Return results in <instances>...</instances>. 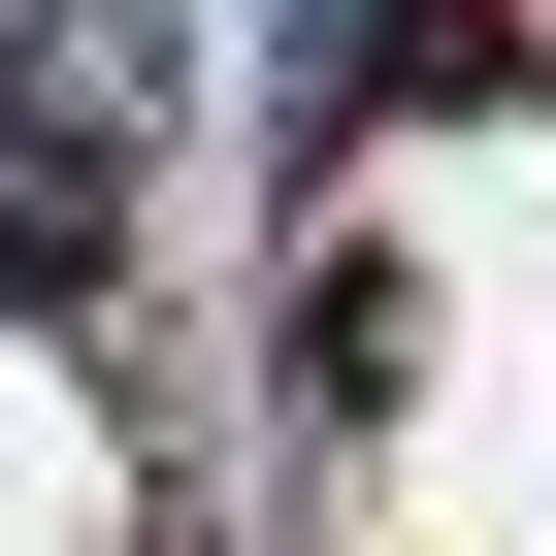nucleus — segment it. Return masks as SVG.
<instances>
[{"instance_id": "1", "label": "nucleus", "mask_w": 556, "mask_h": 556, "mask_svg": "<svg viewBox=\"0 0 556 556\" xmlns=\"http://www.w3.org/2000/svg\"><path fill=\"white\" fill-rule=\"evenodd\" d=\"M0 295H99V131H0Z\"/></svg>"}]
</instances>
